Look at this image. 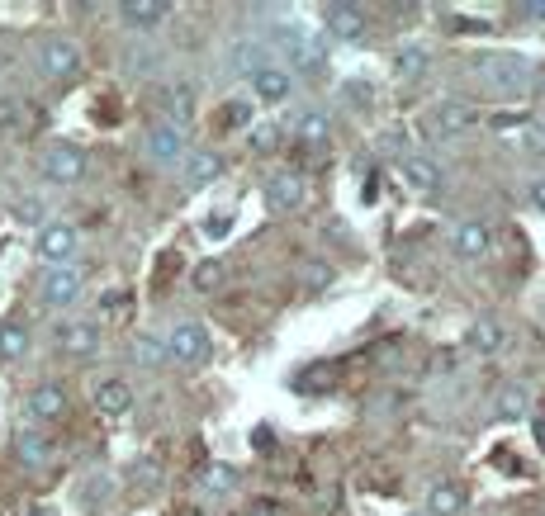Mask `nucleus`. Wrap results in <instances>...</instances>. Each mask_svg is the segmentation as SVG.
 I'll return each mask as SVG.
<instances>
[{"instance_id": "obj_38", "label": "nucleus", "mask_w": 545, "mask_h": 516, "mask_svg": "<svg viewBox=\"0 0 545 516\" xmlns=\"http://www.w3.org/2000/svg\"><path fill=\"white\" fill-rule=\"evenodd\" d=\"M527 19H545V0H527Z\"/></svg>"}, {"instance_id": "obj_12", "label": "nucleus", "mask_w": 545, "mask_h": 516, "mask_svg": "<svg viewBox=\"0 0 545 516\" xmlns=\"http://www.w3.org/2000/svg\"><path fill=\"white\" fill-rule=\"evenodd\" d=\"M91 398H95V412H100V417H124V412L133 408V384L119 379V374H109V379L95 384Z\"/></svg>"}, {"instance_id": "obj_21", "label": "nucleus", "mask_w": 545, "mask_h": 516, "mask_svg": "<svg viewBox=\"0 0 545 516\" xmlns=\"http://www.w3.org/2000/svg\"><path fill=\"white\" fill-rule=\"evenodd\" d=\"M427 67H432V53H427L422 43H403L399 53H394V72H399L403 81H422Z\"/></svg>"}, {"instance_id": "obj_6", "label": "nucleus", "mask_w": 545, "mask_h": 516, "mask_svg": "<svg viewBox=\"0 0 545 516\" xmlns=\"http://www.w3.org/2000/svg\"><path fill=\"white\" fill-rule=\"evenodd\" d=\"M81 289H86V275L76 266H53L43 270V280H38V299L48 303V308H72L81 299Z\"/></svg>"}, {"instance_id": "obj_23", "label": "nucleus", "mask_w": 545, "mask_h": 516, "mask_svg": "<svg viewBox=\"0 0 545 516\" xmlns=\"http://www.w3.org/2000/svg\"><path fill=\"white\" fill-rule=\"evenodd\" d=\"M470 346L479 351V356H498V351L508 346V332H503V327H498L493 318H479V322L470 327Z\"/></svg>"}, {"instance_id": "obj_8", "label": "nucleus", "mask_w": 545, "mask_h": 516, "mask_svg": "<svg viewBox=\"0 0 545 516\" xmlns=\"http://www.w3.org/2000/svg\"><path fill=\"white\" fill-rule=\"evenodd\" d=\"M451 247H455V256H465V261L489 256V247H493L489 223H484V218H460V223L451 228Z\"/></svg>"}, {"instance_id": "obj_37", "label": "nucleus", "mask_w": 545, "mask_h": 516, "mask_svg": "<svg viewBox=\"0 0 545 516\" xmlns=\"http://www.w3.org/2000/svg\"><path fill=\"white\" fill-rule=\"evenodd\" d=\"M531 204H536V209L545 214V176H541V180H531Z\"/></svg>"}, {"instance_id": "obj_35", "label": "nucleus", "mask_w": 545, "mask_h": 516, "mask_svg": "<svg viewBox=\"0 0 545 516\" xmlns=\"http://www.w3.org/2000/svg\"><path fill=\"white\" fill-rule=\"evenodd\" d=\"M15 214H19V218H24V223H38V228H43V209H38L34 199H24V204H19Z\"/></svg>"}, {"instance_id": "obj_4", "label": "nucleus", "mask_w": 545, "mask_h": 516, "mask_svg": "<svg viewBox=\"0 0 545 516\" xmlns=\"http://www.w3.org/2000/svg\"><path fill=\"white\" fill-rule=\"evenodd\" d=\"M143 147H147V157L157 161V166H176V161L190 157V138H185V128L171 124V119H162V124L147 128Z\"/></svg>"}, {"instance_id": "obj_9", "label": "nucleus", "mask_w": 545, "mask_h": 516, "mask_svg": "<svg viewBox=\"0 0 545 516\" xmlns=\"http://www.w3.org/2000/svg\"><path fill=\"white\" fill-rule=\"evenodd\" d=\"M304 199H309V185H304L299 171H280V176H271V185H266V204H271L275 214L304 209Z\"/></svg>"}, {"instance_id": "obj_42", "label": "nucleus", "mask_w": 545, "mask_h": 516, "mask_svg": "<svg viewBox=\"0 0 545 516\" xmlns=\"http://www.w3.org/2000/svg\"><path fill=\"white\" fill-rule=\"evenodd\" d=\"M541 100H545V81H541Z\"/></svg>"}, {"instance_id": "obj_14", "label": "nucleus", "mask_w": 545, "mask_h": 516, "mask_svg": "<svg viewBox=\"0 0 545 516\" xmlns=\"http://www.w3.org/2000/svg\"><path fill=\"white\" fill-rule=\"evenodd\" d=\"M290 72L285 67H271V62H261V67H252V95L256 100H266V105H280V100H290Z\"/></svg>"}, {"instance_id": "obj_26", "label": "nucleus", "mask_w": 545, "mask_h": 516, "mask_svg": "<svg viewBox=\"0 0 545 516\" xmlns=\"http://www.w3.org/2000/svg\"><path fill=\"white\" fill-rule=\"evenodd\" d=\"M162 109L171 114V124H176V119H190V109H195V90L185 86V81L166 86V90H162Z\"/></svg>"}, {"instance_id": "obj_24", "label": "nucleus", "mask_w": 545, "mask_h": 516, "mask_svg": "<svg viewBox=\"0 0 545 516\" xmlns=\"http://www.w3.org/2000/svg\"><path fill=\"white\" fill-rule=\"evenodd\" d=\"M427 512H432V516L465 512V493H460L455 483H432V488H427Z\"/></svg>"}, {"instance_id": "obj_3", "label": "nucleus", "mask_w": 545, "mask_h": 516, "mask_svg": "<svg viewBox=\"0 0 545 516\" xmlns=\"http://www.w3.org/2000/svg\"><path fill=\"white\" fill-rule=\"evenodd\" d=\"M38 72L48 76V81H72V76L81 72V48L62 34L43 38V43H38Z\"/></svg>"}, {"instance_id": "obj_18", "label": "nucleus", "mask_w": 545, "mask_h": 516, "mask_svg": "<svg viewBox=\"0 0 545 516\" xmlns=\"http://www.w3.org/2000/svg\"><path fill=\"white\" fill-rule=\"evenodd\" d=\"M403 180L418 190V195H436L441 190V166H436L432 157H403Z\"/></svg>"}, {"instance_id": "obj_19", "label": "nucleus", "mask_w": 545, "mask_h": 516, "mask_svg": "<svg viewBox=\"0 0 545 516\" xmlns=\"http://www.w3.org/2000/svg\"><path fill=\"white\" fill-rule=\"evenodd\" d=\"M527 412H531V389L527 384H503L498 403H493V417H498V422H527Z\"/></svg>"}, {"instance_id": "obj_1", "label": "nucleus", "mask_w": 545, "mask_h": 516, "mask_svg": "<svg viewBox=\"0 0 545 516\" xmlns=\"http://www.w3.org/2000/svg\"><path fill=\"white\" fill-rule=\"evenodd\" d=\"M209 351H214V341H209L204 322H176L166 332V360H176V365H204Z\"/></svg>"}, {"instance_id": "obj_10", "label": "nucleus", "mask_w": 545, "mask_h": 516, "mask_svg": "<svg viewBox=\"0 0 545 516\" xmlns=\"http://www.w3.org/2000/svg\"><path fill=\"white\" fill-rule=\"evenodd\" d=\"M57 346H62L67 356H76V360L95 356V351H100V322H86V318L62 322V327H57Z\"/></svg>"}, {"instance_id": "obj_20", "label": "nucleus", "mask_w": 545, "mask_h": 516, "mask_svg": "<svg viewBox=\"0 0 545 516\" xmlns=\"http://www.w3.org/2000/svg\"><path fill=\"white\" fill-rule=\"evenodd\" d=\"M15 450H19V460L29 464V469H48V464H53V441H48L43 431H19Z\"/></svg>"}, {"instance_id": "obj_31", "label": "nucleus", "mask_w": 545, "mask_h": 516, "mask_svg": "<svg viewBox=\"0 0 545 516\" xmlns=\"http://www.w3.org/2000/svg\"><path fill=\"white\" fill-rule=\"evenodd\" d=\"M342 95H346V100H351L356 109H370V105H375V86H370V81H361V76L342 81Z\"/></svg>"}, {"instance_id": "obj_15", "label": "nucleus", "mask_w": 545, "mask_h": 516, "mask_svg": "<svg viewBox=\"0 0 545 516\" xmlns=\"http://www.w3.org/2000/svg\"><path fill=\"white\" fill-rule=\"evenodd\" d=\"M29 417L34 422H57L62 412H67V389L62 384H53V379H43V384H34V393H29Z\"/></svg>"}, {"instance_id": "obj_29", "label": "nucleus", "mask_w": 545, "mask_h": 516, "mask_svg": "<svg viewBox=\"0 0 545 516\" xmlns=\"http://www.w3.org/2000/svg\"><path fill=\"white\" fill-rule=\"evenodd\" d=\"M133 360L143 365V370H157L166 360V341H157V337H138L133 341Z\"/></svg>"}, {"instance_id": "obj_2", "label": "nucleus", "mask_w": 545, "mask_h": 516, "mask_svg": "<svg viewBox=\"0 0 545 516\" xmlns=\"http://www.w3.org/2000/svg\"><path fill=\"white\" fill-rule=\"evenodd\" d=\"M474 72L498 90H522L531 67H527V57H517V53H479L474 57Z\"/></svg>"}, {"instance_id": "obj_40", "label": "nucleus", "mask_w": 545, "mask_h": 516, "mask_svg": "<svg viewBox=\"0 0 545 516\" xmlns=\"http://www.w3.org/2000/svg\"><path fill=\"white\" fill-rule=\"evenodd\" d=\"M247 516H280V512H275V507H266V502H256V507H252Z\"/></svg>"}, {"instance_id": "obj_33", "label": "nucleus", "mask_w": 545, "mask_h": 516, "mask_svg": "<svg viewBox=\"0 0 545 516\" xmlns=\"http://www.w3.org/2000/svg\"><path fill=\"white\" fill-rule=\"evenodd\" d=\"M522 143H527L531 152H545V124L541 119H527V124H522Z\"/></svg>"}, {"instance_id": "obj_32", "label": "nucleus", "mask_w": 545, "mask_h": 516, "mask_svg": "<svg viewBox=\"0 0 545 516\" xmlns=\"http://www.w3.org/2000/svg\"><path fill=\"white\" fill-rule=\"evenodd\" d=\"M223 280H228V266H223V261H204V266L195 270V289H204V294H209V289H218Z\"/></svg>"}, {"instance_id": "obj_11", "label": "nucleus", "mask_w": 545, "mask_h": 516, "mask_svg": "<svg viewBox=\"0 0 545 516\" xmlns=\"http://www.w3.org/2000/svg\"><path fill=\"white\" fill-rule=\"evenodd\" d=\"M474 119H479V109H474V105H465V100H446V105L432 109L427 133H432V138H455V133H465Z\"/></svg>"}, {"instance_id": "obj_16", "label": "nucleus", "mask_w": 545, "mask_h": 516, "mask_svg": "<svg viewBox=\"0 0 545 516\" xmlns=\"http://www.w3.org/2000/svg\"><path fill=\"white\" fill-rule=\"evenodd\" d=\"M166 15H171V0H124L119 5V19H124L128 29H152Z\"/></svg>"}, {"instance_id": "obj_13", "label": "nucleus", "mask_w": 545, "mask_h": 516, "mask_svg": "<svg viewBox=\"0 0 545 516\" xmlns=\"http://www.w3.org/2000/svg\"><path fill=\"white\" fill-rule=\"evenodd\" d=\"M323 24H327V34L342 38V43H356V38H365V15H361V5H346V0L327 5V10H323Z\"/></svg>"}, {"instance_id": "obj_30", "label": "nucleus", "mask_w": 545, "mask_h": 516, "mask_svg": "<svg viewBox=\"0 0 545 516\" xmlns=\"http://www.w3.org/2000/svg\"><path fill=\"white\" fill-rule=\"evenodd\" d=\"M247 138H252V152L271 157L275 147H280V128H275V124H252V133H247Z\"/></svg>"}, {"instance_id": "obj_39", "label": "nucleus", "mask_w": 545, "mask_h": 516, "mask_svg": "<svg viewBox=\"0 0 545 516\" xmlns=\"http://www.w3.org/2000/svg\"><path fill=\"white\" fill-rule=\"evenodd\" d=\"M327 280V266H309V285H323Z\"/></svg>"}, {"instance_id": "obj_17", "label": "nucleus", "mask_w": 545, "mask_h": 516, "mask_svg": "<svg viewBox=\"0 0 545 516\" xmlns=\"http://www.w3.org/2000/svg\"><path fill=\"white\" fill-rule=\"evenodd\" d=\"M181 166H185V185L190 190H204V185H214L223 176V157L218 152H190Z\"/></svg>"}, {"instance_id": "obj_28", "label": "nucleus", "mask_w": 545, "mask_h": 516, "mask_svg": "<svg viewBox=\"0 0 545 516\" xmlns=\"http://www.w3.org/2000/svg\"><path fill=\"white\" fill-rule=\"evenodd\" d=\"M200 483L209 488V493L223 498V493H233V488H237V469H228V464H209V469L200 474Z\"/></svg>"}, {"instance_id": "obj_34", "label": "nucleus", "mask_w": 545, "mask_h": 516, "mask_svg": "<svg viewBox=\"0 0 545 516\" xmlns=\"http://www.w3.org/2000/svg\"><path fill=\"white\" fill-rule=\"evenodd\" d=\"M133 479H138V483H162V464H157V460H138V464H133Z\"/></svg>"}, {"instance_id": "obj_5", "label": "nucleus", "mask_w": 545, "mask_h": 516, "mask_svg": "<svg viewBox=\"0 0 545 516\" xmlns=\"http://www.w3.org/2000/svg\"><path fill=\"white\" fill-rule=\"evenodd\" d=\"M38 171L53 180V185H76V180L86 176V152L72 143H53V147H43Z\"/></svg>"}, {"instance_id": "obj_41", "label": "nucleus", "mask_w": 545, "mask_h": 516, "mask_svg": "<svg viewBox=\"0 0 545 516\" xmlns=\"http://www.w3.org/2000/svg\"><path fill=\"white\" fill-rule=\"evenodd\" d=\"M536 436H541V445H545V422H541V427H536Z\"/></svg>"}, {"instance_id": "obj_22", "label": "nucleus", "mask_w": 545, "mask_h": 516, "mask_svg": "<svg viewBox=\"0 0 545 516\" xmlns=\"http://www.w3.org/2000/svg\"><path fill=\"white\" fill-rule=\"evenodd\" d=\"M24 356H29V327L19 318H5L0 322V360L15 365V360H24Z\"/></svg>"}, {"instance_id": "obj_7", "label": "nucleus", "mask_w": 545, "mask_h": 516, "mask_svg": "<svg viewBox=\"0 0 545 516\" xmlns=\"http://www.w3.org/2000/svg\"><path fill=\"white\" fill-rule=\"evenodd\" d=\"M34 247L43 261H53V266H72L76 247H81V232L72 228V223H43L34 237Z\"/></svg>"}, {"instance_id": "obj_25", "label": "nucleus", "mask_w": 545, "mask_h": 516, "mask_svg": "<svg viewBox=\"0 0 545 516\" xmlns=\"http://www.w3.org/2000/svg\"><path fill=\"white\" fill-rule=\"evenodd\" d=\"M285 53H290V62L299 67V72H318V67H323V48H318L313 38H304V34L285 38Z\"/></svg>"}, {"instance_id": "obj_36", "label": "nucleus", "mask_w": 545, "mask_h": 516, "mask_svg": "<svg viewBox=\"0 0 545 516\" xmlns=\"http://www.w3.org/2000/svg\"><path fill=\"white\" fill-rule=\"evenodd\" d=\"M228 223H233V218L218 214V218H209V223H204V232H209V237H228Z\"/></svg>"}, {"instance_id": "obj_27", "label": "nucleus", "mask_w": 545, "mask_h": 516, "mask_svg": "<svg viewBox=\"0 0 545 516\" xmlns=\"http://www.w3.org/2000/svg\"><path fill=\"white\" fill-rule=\"evenodd\" d=\"M299 138H304L309 147H327V138H332V124H327V114L309 109V114L299 119Z\"/></svg>"}]
</instances>
